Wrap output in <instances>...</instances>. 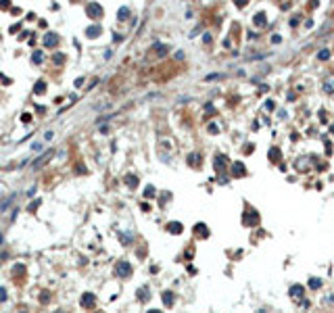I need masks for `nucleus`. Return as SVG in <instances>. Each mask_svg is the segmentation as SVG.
I'll return each mask as SVG.
<instances>
[{
  "instance_id": "nucleus-1",
  "label": "nucleus",
  "mask_w": 334,
  "mask_h": 313,
  "mask_svg": "<svg viewBox=\"0 0 334 313\" xmlns=\"http://www.w3.org/2000/svg\"><path fill=\"white\" fill-rule=\"evenodd\" d=\"M52 152H54V150H46L44 155H40V157H38V159L32 163V169H40V167L46 163V161H48V159H52Z\"/></svg>"
},
{
  "instance_id": "nucleus-2",
  "label": "nucleus",
  "mask_w": 334,
  "mask_h": 313,
  "mask_svg": "<svg viewBox=\"0 0 334 313\" xmlns=\"http://www.w3.org/2000/svg\"><path fill=\"white\" fill-rule=\"evenodd\" d=\"M86 13H88V17L98 19V17L102 15V8H100V4H96V2H90V4H88V8H86Z\"/></svg>"
},
{
  "instance_id": "nucleus-3",
  "label": "nucleus",
  "mask_w": 334,
  "mask_h": 313,
  "mask_svg": "<svg viewBox=\"0 0 334 313\" xmlns=\"http://www.w3.org/2000/svg\"><path fill=\"white\" fill-rule=\"evenodd\" d=\"M117 273H119V275H129V263L121 261V263L117 265Z\"/></svg>"
},
{
  "instance_id": "nucleus-4",
  "label": "nucleus",
  "mask_w": 334,
  "mask_h": 313,
  "mask_svg": "<svg viewBox=\"0 0 334 313\" xmlns=\"http://www.w3.org/2000/svg\"><path fill=\"white\" fill-rule=\"evenodd\" d=\"M94 301H96V299H94V294H84V296H82V305H84V307H92V305H94Z\"/></svg>"
},
{
  "instance_id": "nucleus-5",
  "label": "nucleus",
  "mask_w": 334,
  "mask_h": 313,
  "mask_svg": "<svg viewBox=\"0 0 334 313\" xmlns=\"http://www.w3.org/2000/svg\"><path fill=\"white\" fill-rule=\"evenodd\" d=\"M86 34H88L90 38H94L96 34H100V27H98V25H92V27H88V32H86Z\"/></svg>"
},
{
  "instance_id": "nucleus-6",
  "label": "nucleus",
  "mask_w": 334,
  "mask_h": 313,
  "mask_svg": "<svg viewBox=\"0 0 334 313\" xmlns=\"http://www.w3.org/2000/svg\"><path fill=\"white\" fill-rule=\"evenodd\" d=\"M44 42H46V46H54L56 44V36H54V34H48Z\"/></svg>"
},
{
  "instance_id": "nucleus-7",
  "label": "nucleus",
  "mask_w": 334,
  "mask_h": 313,
  "mask_svg": "<svg viewBox=\"0 0 334 313\" xmlns=\"http://www.w3.org/2000/svg\"><path fill=\"white\" fill-rule=\"evenodd\" d=\"M309 286H311V288H320V286H322V280H320V278H311V280H309Z\"/></svg>"
},
{
  "instance_id": "nucleus-8",
  "label": "nucleus",
  "mask_w": 334,
  "mask_h": 313,
  "mask_svg": "<svg viewBox=\"0 0 334 313\" xmlns=\"http://www.w3.org/2000/svg\"><path fill=\"white\" fill-rule=\"evenodd\" d=\"M303 294V286H294L290 290V296H301Z\"/></svg>"
},
{
  "instance_id": "nucleus-9",
  "label": "nucleus",
  "mask_w": 334,
  "mask_h": 313,
  "mask_svg": "<svg viewBox=\"0 0 334 313\" xmlns=\"http://www.w3.org/2000/svg\"><path fill=\"white\" fill-rule=\"evenodd\" d=\"M163 301H165V305H171V303H173V294H169V292H163Z\"/></svg>"
},
{
  "instance_id": "nucleus-10",
  "label": "nucleus",
  "mask_w": 334,
  "mask_h": 313,
  "mask_svg": "<svg viewBox=\"0 0 334 313\" xmlns=\"http://www.w3.org/2000/svg\"><path fill=\"white\" fill-rule=\"evenodd\" d=\"M169 232H175V234H178V232H182V225L180 224H169Z\"/></svg>"
},
{
  "instance_id": "nucleus-11",
  "label": "nucleus",
  "mask_w": 334,
  "mask_h": 313,
  "mask_svg": "<svg viewBox=\"0 0 334 313\" xmlns=\"http://www.w3.org/2000/svg\"><path fill=\"white\" fill-rule=\"evenodd\" d=\"M127 15H129V11H127V8H119V19H125V17H127Z\"/></svg>"
},
{
  "instance_id": "nucleus-12",
  "label": "nucleus",
  "mask_w": 334,
  "mask_h": 313,
  "mask_svg": "<svg viewBox=\"0 0 334 313\" xmlns=\"http://www.w3.org/2000/svg\"><path fill=\"white\" fill-rule=\"evenodd\" d=\"M44 92V82H38L36 84V94H42Z\"/></svg>"
},
{
  "instance_id": "nucleus-13",
  "label": "nucleus",
  "mask_w": 334,
  "mask_h": 313,
  "mask_svg": "<svg viewBox=\"0 0 334 313\" xmlns=\"http://www.w3.org/2000/svg\"><path fill=\"white\" fill-rule=\"evenodd\" d=\"M265 23V19H263V13H259L257 15V25H263Z\"/></svg>"
},
{
  "instance_id": "nucleus-14",
  "label": "nucleus",
  "mask_w": 334,
  "mask_h": 313,
  "mask_svg": "<svg viewBox=\"0 0 334 313\" xmlns=\"http://www.w3.org/2000/svg\"><path fill=\"white\" fill-rule=\"evenodd\" d=\"M234 171H236V173H242V171H244V167H242L240 163H236V165H234Z\"/></svg>"
},
{
  "instance_id": "nucleus-15",
  "label": "nucleus",
  "mask_w": 334,
  "mask_h": 313,
  "mask_svg": "<svg viewBox=\"0 0 334 313\" xmlns=\"http://www.w3.org/2000/svg\"><path fill=\"white\" fill-rule=\"evenodd\" d=\"M6 296H8V294H6V290L0 286V301H6Z\"/></svg>"
},
{
  "instance_id": "nucleus-16",
  "label": "nucleus",
  "mask_w": 334,
  "mask_h": 313,
  "mask_svg": "<svg viewBox=\"0 0 334 313\" xmlns=\"http://www.w3.org/2000/svg\"><path fill=\"white\" fill-rule=\"evenodd\" d=\"M42 61V54L40 52H36V54H34V63H40Z\"/></svg>"
},
{
  "instance_id": "nucleus-17",
  "label": "nucleus",
  "mask_w": 334,
  "mask_h": 313,
  "mask_svg": "<svg viewBox=\"0 0 334 313\" xmlns=\"http://www.w3.org/2000/svg\"><path fill=\"white\" fill-rule=\"evenodd\" d=\"M320 59H328V50H322V52H320Z\"/></svg>"
},
{
  "instance_id": "nucleus-18",
  "label": "nucleus",
  "mask_w": 334,
  "mask_h": 313,
  "mask_svg": "<svg viewBox=\"0 0 334 313\" xmlns=\"http://www.w3.org/2000/svg\"><path fill=\"white\" fill-rule=\"evenodd\" d=\"M148 313H161V311H148Z\"/></svg>"
}]
</instances>
